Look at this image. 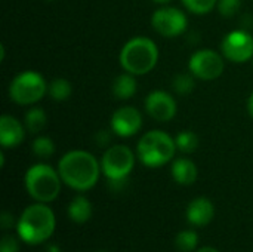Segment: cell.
Instances as JSON below:
<instances>
[{
	"label": "cell",
	"instance_id": "19",
	"mask_svg": "<svg viewBox=\"0 0 253 252\" xmlns=\"http://www.w3.org/2000/svg\"><path fill=\"white\" fill-rule=\"evenodd\" d=\"M73 88L67 79H53L49 83V95L55 101H65L71 95Z\"/></svg>",
	"mask_w": 253,
	"mask_h": 252
},
{
	"label": "cell",
	"instance_id": "17",
	"mask_svg": "<svg viewBox=\"0 0 253 252\" xmlns=\"http://www.w3.org/2000/svg\"><path fill=\"white\" fill-rule=\"evenodd\" d=\"M136 94V80L130 73L120 74L113 82V95L117 100H129Z\"/></svg>",
	"mask_w": 253,
	"mask_h": 252
},
{
	"label": "cell",
	"instance_id": "24",
	"mask_svg": "<svg viewBox=\"0 0 253 252\" xmlns=\"http://www.w3.org/2000/svg\"><path fill=\"white\" fill-rule=\"evenodd\" d=\"M182 3L190 12L205 15L209 13L218 4V0H182Z\"/></svg>",
	"mask_w": 253,
	"mask_h": 252
},
{
	"label": "cell",
	"instance_id": "4",
	"mask_svg": "<svg viewBox=\"0 0 253 252\" xmlns=\"http://www.w3.org/2000/svg\"><path fill=\"white\" fill-rule=\"evenodd\" d=\"M176 151L175 140L163 131H150L138 143L136 153L139 160L150 168L166 165Z\"/></svg>",
	"mask_w": 253,
	"mask_h": 252
},
{
	"label": "cell",
	"instance_id": "10",
	"mask_svg": "<svg viewBox=\"0 0 253 252\" xmlns=\"http://www.w3.org/2000/svg\"><path fill=\"white\" fill-rule=\"evenodd\" d=\"M222 53L233 62H246L253 56V37L245 30L228 33L221 43Z\"/></svg>",
	"mask_w": 253,
	"mask_h": 252
},
{
	"label": "cell",
	"instance_id": "21",
	"mask_svg": "<svg viewBox=\"0 0 253 252\" xmlns=\"http://www.w3.org/2000/svg\"><path fill=\"white\" fill-rule=\"evenodd\" d=\"M31 150L39 159H47L55 153V144L49 137H37L31 144Z\"/></svg>",
	"mask_w": 253,
	"mask_h": 252
},
{
	"label": "cell",
	"instance_id": "27",
	"mask_svg": "<svg viewBox=\"0 0 253 252\" xmlns=\"http://www.w3.org/2000/svg\"><path fill=\"white\" fill-rule=\"evenodd\" d=\"M15 224H16V223H15V218H13L12 214H9V212H3V214H1L0 226H1L3 230H9V229H12Z\"/></svg>",
	"mask_w": 253,
	"mask_h": 252
},
{
	"label": "cell",
	"instance_id": "26",
	"mask_svg": "<svg viewBox=\"0 0 253 252\" xmlns=\"http://www.w3.org/2000/svg\"><path fill=\"white\" fill-rule=\"evenodd\" d=\"M0 252H19V242L12 235H4L0 242Z\"/></svg>",
	"mask_w": 253,
	"mask_h": 252
},
{
	"label": "cell",
	"instance_id": "16",
	"mask_svg": "<svg viewBox=\"0 0 253 252\" xmlns=\"http://www.w3.org/2000/svg\"><path fill=\"white\" fill-rule=\"evenodd\" d=\"M68 217L76 224H84L92 217V203L84 196H76L68 205Z\"/></svg>",
	"mask_w": 253,
	"mask_h": 252
},
{
	"label": "cell",
	"instance_id": "9",
	"mask_svg": "<svg viewBox=\"0 0 253 252\" xmlns=\"http://www.w3.org/2000/svg\"><path fill=\"white\" fill-rule=\"evenodd\" d=\"M153 28L165 37H176L187 28V16L182 10L170 6L157 9L151 18Z\"/></svg>",
	"mask_w": 253,
	"mask_h": 252
},
{
	"label": "cell",
	"instance_id": "18",
	"mask_svg": "<svg viewBox=\"0 0 253 252\" xmlns=\"http://www.w3.org/2000/svg\"><path fill=\"white\" fill-rule=\"evenodd\" d=\"M47 123V117L43 108L34 107L30 108L25 114V128L31 132V134H39L40 131L44 129Z\"/></svg>",
	"mask_w": 253,
	"mask_h": 252
},
{
	"label": "cell",
	"instance_id": "25",
	"mask_svg": "<svg viewBox=\"0 0 253 252\" xmlns=\"http://www.w3.org/2000/svg\"><path fill=\"white\" fill-rule=\"evenodd\" d=\"M242 6V0H218V10L222 16H234Z\"/></svg>",
	"mask_w": 253,
	"mask_h": 252
},
{
	"label": "cell",
	"instance_id": "11",
	"mask_svg": "<svg viewBox=\"0 0 253 252\" xmlns=\"http://www.w3.org/2000/svg\"><path fill=\"white\" fill-rule=\"evenodd\" d=\"M142 128V116L138 108L125 105L114 111L111 117V129L119 137L127 138L139 132Z\"/></svg>",
	"mask_w": 253,
	"mask_h": 252
},
{
	"label": "cell",
	"instance_id": "22",
	"mask_svg": "<svg viewBox=\"0 0 253 252\" xmlns=\"http://www.w3.org/2000/svg\"><path fill=\"white\" fill-rule=\"evenodd\" d=\"M197 244H199V236L194 230H182L181 233H178L175 239L176 248L182 252L194 251L197 248Z\"/></svg>",
	"mask_w": 253,
	"mask_h": 252
},
{
	"label": "cell",
	"instance_id": "15",
	"mask_svg": "<svg viewBox=\"0 0 253 252\" xmlns=\"http://www.w3.org/2000/svg\"><path fill=\"white\" fill-rule=\"evenodd\" d=\"M197 166L193 160L181 157L176 159L172 165V177L178 184L190 186L197 180Z\"/></svg>",
	"mask_w": 253,
	"mask_h": 252
},
{
	"label": "cell",
	"instance_id": "33",
	"mask_svg": "<svg viewBox=\"0 0 253 252\" xmlns=\"http://www.w3.org/2000/svg\"><path fill=\"white\" fill-rule=\"evenodd\" d=\"M98 252H107V251H98Z\"/></svg>",
	"mask_w": 253,
	"mask_h": 252
},
{
	"label": "cell",
	"instance_id": "28",
	"mask_svg": "<svg viewBox=\"0 0 253 252\" xmlns=\"http://www.w3.org/2000/svg\"><path fill=\"white\" fill-rule=\"evenodd\" d=\"M98 143H99V146H104V144H107L108 141H110V135H108V132H105V131H101L99 134H98Z\"/></svg>",
	"mask_w": 253,
	"mask_h": 252
},
{
	"label": "cell",
	"instance_id": "31",
	"mask_svg": "<svg viewBox=\"0 0 253 252\" xmlns=\"http://www.w3.org/2000/svg\"><path fill=\"white\" fill-rule=\"evenodd\" d=\"M197 252H219L218 250H215V248H212V247H203V248H200Z\"/></svg>",
	"mask_w": 253,
	"mask_h": 252
},
{
	"label": "cell",
	"instance_id": "20",
	"mask_svg": "<svg viewBox=\"0 0 253 252\" xmlns=\"http://www.w3.org/2000/svg\"><path fill=\"white\" fill-rule=\"evenodd\" d=\"M176 149L182 153H193L199 147V137L193 131H182L175 138Z\"/></svg>",
	"mask_w": 253,
	"mask_h": 252
},
{
	"label": "cell",
	"instance_id": "29",
	"mask_svg": "<svg viewBox=\"0 0 253 252\" xmlns=\"http://www.w3.org/2000/svg\"><path fill=\"white\" fill-rule=\"evenodd\" d=\"M46 252H61V250H59V247H58V245H55V244H50V245H47Z\"/></svg>",
	"mask_w": 253,
	"mask_h": 252
},
{
	"label": "cell",
	"instance_id": "8",
	"mask_svg": "<svg viewBox=\"0 0 253 252\" xmlns=\"http://www.w3.org/2000/svg\"><path fill=\"white\" fill-rule=\"evenodd\" d=\"M190 71L202 80L218 79L224 73V58L211 49H200L190 58Z\"/></svg>",
	"mask_w": 253,
	"mask_h": 252
},
{
	"label": "cell",
	"instance_id": "1",
	"mask_svg": "<svg viewBox=\"0 0 253 252\" xmlns=\"http://www.w3.org/2000/svg\"><path fill=\"white\" fill-rule=\"evenodd\" d=\"M58 172L62 183L68 187L77 192H86L98 183L102 171L101 163L92 153L84 150H73L61 157Z\"/></svg>",
	"mask_w": 253,
	"mask_h": 252
},
{
	"label": "cell",
	"instance_id": "6",
	"mask_svg": "<svg viewBox=\"0 0 253 252\" xmlns=\"http://www.w3.org/2000/svg\"><path fill=\"white\" fill-rule=\"evenodd\" d=\"M135 165L133 151L126 146L110 147L101 159V171L113 189H122Z\"/></svg>",
	"mask_w": 253,
	"mask_h": 252
},
{
	"label": "cell",
	"instance_id": "3",
	"mask_svg": "<svg viewBox=\"0 0 253 252\" xmlns=\"http://www.w3.org/2000/svg\"><path fill=\"white\" fill-rule=\"evenodd\" d=\"M159 59L157 45L148 37L130 39L120 52V64L125 71L141 76L150 73Z\"/></svg>",
	"mask_w": 253,
	"mask_h": 252
},
{
	"label": "cell",
	"instance_id": "2",
	"mask_svg": "<svg viewBox=\"0 0 253 252\" xmlns=\"http://www.w3.org/2000/svg\"><path fill=\"white\" fill-rule=\"evenodd\" d=\"M55 215L46 203H34L24 209L16 221V232L21 241L28 245L46 242L55 232Z\"/></svg>",
	"mask_w": 253,
	"mask_h": 252
},
{
	"label": "cell",
	"instance_id": "30",
	"mask_svg": "<svg viewBox=\"0 0 253 252\" xmlns=\"http://www.w3.org/2000/svg\"><path fill=\"white\" fill-rule=\"evenodd\" d=\"M248 110H249L251 116L253 117V92L251 94V97H249V101H248Z\"/></svg>",
	"mask_w": 253,
	"mask_h": 252
},
{
	"label": "cell",
	"instance_id": "13",
	"mask_svg": "<svg viewBox=\"0 0 253 252\" xmlns=\"http://www.w3.org/2000/svg\"><path fill=\"white\" fill-rule=\"evenodd\" d=\"M24 141V126L22 123L9 116L3 114L0 117V144L3 149H12Z\"/></svg>",
	"mask_w": 253,
	"mask_h": 252
},
{
	"label": "cell",
	"instance_id": "32",
	"mask_svg": "<svg viewBox=\"0 0 253 252\" xmlns=\"http://www.w3.org/2000/svg\"><path fill=\"white\" fill-rule=\"evenodd\" d=\"M153 1H156V3H159V4H168V3H170L172 0H153Z\"/></svg>",
	"mask_w": 253,
	"mask_h": 252
},
{
	"label": "cell",
	"instance_id": "12",
	"mask_svg": "<svg viewBox=\"0 0 253 252\" xmlns=\"http://www.w3.org/2000/svg\"><path fill=\"white\" fill-rule=\"evenodd\" d=\"M147 113L157 122H169L176 114V102L173 97L165 91H153L145 100Z\"/></svg>",
	"mask_w": 253,
	"mask_h": 252
},
{
	"label": "cell",
	"instance_id": "7",
	"mask_svg": "<svg viewBox=\"0 0 253 252\" xmlns=\"http://www.w3.org/2000/svg\"><path fill=\"white\" fill-rule=\"evenodd\" d=\"M47 91L43 76L37 71H22L9 85V97L13 102L30 105L40 101Z\"/></svg>",
	"mask_w": 253,
	"mask_h": 252
},
{
	"label": "cell",
	"instance_id": "14",
	"mask_svg": "<svg viewBox=\"0 0 253 252\" xmlns=\"http://www.w3.org/2000/svg\"><path fill=\"white\" fill-rule=\"evenodd\" d=\"M215 217V206L208 198H196L187 208V220L190 224L203 227L208 226Z\"/></svg>",
	"mask_w": 253,
	"mask_h": 252
},
{
	"label": "cell",
	"instance_id": "5",
	"mask_svg": "<svg viewBox=\"0 0 253 252\" xmlns=\"http://www.w3.org/2000/svg\"><path fill=\"white\" fill-rule=\"evenodd\" d=\"M61 181L59 172L44 163L33 165L27 171L24 180L28 195L42 203H49L58 198L61 192Z\"/></svg>",
	"mask_w": 253,
	"mask_h": 252
},
{
	"label": "cell",
	"instance_id": "23",
	"mask_svg": "<svg viewBox=\"0 0 253 252\" xmlns=\"http://www.w3.org/2000/svg\"><path fill=\"white\" fill-rule=\"evenodd\" d=\"M173 89L175 92L181 94V95H185V94H190L193 89H194V74H190V73H182V74H178L173 77Z\"/></svg>",
	"mask_w": 253,
	"mask_h": 252
}]
</instances>
